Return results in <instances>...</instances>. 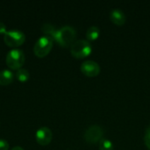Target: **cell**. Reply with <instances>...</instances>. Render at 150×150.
Segmentation results:
<instances>
[{"label": "cell", "mask_w": 150, "mask_h": 150, "mask_svg": "<svg viewBox=\"0 0 150 150\" xmlns=\"http://www.w3.org/2000/svg\"><path fill=\"white\" fill-rule=\"evenodd\" d=\"M14 79V74L10 69H3L0 71V85L5 86L11 83Z\"/></svg>", "instance_id": "10"}, {"label": "cell", "mask_w": 150, "mask_h": 150, "mask_svg": "<svg viewBox=\"0 0 150 150\" xmlns=\"http://www.w3.org/2000/svg\"><path fill=\"white\" fill-rule=\"evenodd\" d=\"M15 76L20 82H26L29 79V77H30V74H29L27 69H19L17 70V72L15 74Z\"/></svg>", "instance_id": "13"}, {"label": "cell", "mask_w": 150, "mask_h": 150, "mask_svg": "<svg viewBox=\"0 0 150 150\" xmlns=\"http://www.w3.org/2000/svg\"><path fill=\"white\" fill-rule=\"evenodd\" d=\"M91 50H92L91 44L89 42V40H76L70 46V53L72 56L78 59L88 56L91 53Z\"/></svg>", "instance_id": "3"}, {"label": "cell", "mask_w": 150, "mask_h": 150, "mask_svg": "<svg viewBox=\"0 0 150 150\" xmlns=\"http://www.w3.org/2000/svg\"><path fill=\"white\" fill-rule=\"evenodd\" d=\"M144 142L146 146L150 149V126L147 128L146 132H145V135H144Z\"/></svg>", "instance_id": "15"}, {"label": "cell", "mask_w": 150, "mask_h": 150, "mask_svg": "<svg viewBox=\"0 0 150 150\" xmlns=\"http://www.w3.org/2000/svg\"><path fill=\"white\" fill-rule=\"evenodd\" d=\"M11 150H24L21 147H18V146H17V147H14V148H12Z\"/></svg>", "instance_id": "18"}, {"label": "cell", "mask_w": 150, "mask_h": 150, "mask_svg": "<svg viewBox=\"0 0 150 150\" xmlns=\"http://www.w3.org/2000/svg\"><path fill=\"white\" fill-rule=\"evenodd\" d=\"M6 32V25L3 22H0V34H4Z\"/></svg>", "instance_id": "17"}, {"label": "cell", "mask_w": 150, "mask_h": 150, "mask_svg": "<svg viewBox=\"0 0 150 150\" xmlns=\"http://www.w3.org/2000/svg\"><path fill=\"white\" fill-rule=\"evenodd\" d=\"M25 40V35L19 30L7 31L4 34V41L5 45L10 47H18L24 44Z\"/></svg>", "instance_id": "5"}, {"label": "cell", "mask_w": 150, "mask_h": 150, "mask_svg": "<svg viewBox=\"0 0 150 150\" xmlns=\"http://www.w3.org/2000/svg\"><path fill=\"white\" fill-rule=\"evenodd\" d=\"M76 37V32L75 28L70 25H64L56 31L54 40L62 47H69L75 42Z\"/></svg>", "instance_id": "1"}, {"label": "cell", "mask_w": 150, "mask_h": 150, "mask_svg": "<svg viewBox=\"0 0 150 150\" xmlns=\"http://www.w3.org/2000/svg\"><path fill=\"white\" fill-rule=\"evenodd\" d=\"M99 33H100L99 28L96 25H92L88 28L86 32V38L88 39V40H95L98 37Z\"/></svg>", "instance_id": "12"}, {"label": "cell", "mask_w": 150, "mask_h": 150, "mask_svg": "<svg viewBox=\"0 0 150 150\" xmlns=\"http://www.w3.org/2000/svg\"><path fill=\"white\" fill-rule=\"evenodd\" d=\"M81 71L87 76L92 77V76H96L99 74L100 72V67L98 64V62L91 61V60H88L83 62L81 64Z\"/></svg>", "instance_id": "8"}, {"label": "cell", "mask_w": 150, "mask_h": 150, "mask_svg": "<svg viewBox=\"0 0 150 150\" xmlns=\"http://www.w3.org/2000/svg\"><path fill=\"white\" fill-rule=\"evenodd\" d=\"M52 138H53L52 131L47 127H42L39 128L38 131L36 132V135H35L36 142L38 144L41 146L48 145L51 142Z\"/></svg>", "instance_id": "7"}, {"label": "cell", "mask_w": 150, "mask_h": 150, "mask_svg": "<svg viewBox=\"0 0 150 150\" xmlns=\"http://www.w3.org/2000/svg\"><path fill=\"white\" fill-rule=\"evenodd\" d=\"M41 31L43 32V33H45L46 36L50 37L54 40V37L55 35V33H56L57 29H55V27L54 25H52L51 24L46 23L41 26Z\"/></svg>", "instance_id": "11"}, {"label": "cell", "mask_w": 150, "mask_h": 150, "mask_svg": "<svg viewBox=\"0 0 150 150\" xmlns=\"http://www.w3.org/2000/svg\"><path fill=\"white\" fill-rule=\"evenodd\" d=\"M25 61V54L22 50L18 48H13L10 50L6 54V58H5L6 65L11 69H16V70L22 69Z\"/></svg>", "instance_id": "2"}, {"label": "cell", "mask_w": 150, "mask_h": 150, "mask_svg": "<svg viewBox=\"0 0 150 150\" xmlns=\"http://www.w3.org/2000/svg\"><path fill=\"white\" fill-rule=\"evenodd\" d=\"M103 134L104 130L100 126L92 125L86 129L84 134V139L89 143H97L103 139Z\"/></svg>", "instance_id": "6"}, {"label": "cell", "mask_w": 150, "mask_h": 150, "mask_svg": "<svg viewBox=\"0 0 150 150\" xmlns=\"http://www.w3.org/2000/svg\"><path fill=\"white\" fill-rule=\"evenodd\" d=\"M113 144L108 139H102L99 142V149L100 150H113Z\"/></svg>", "instance_id": "14"}, {"label": "cell", "mask_w": 150, "mask_h": 150, "mask_svg": "<svg viewBox=\"0 0 150 150\" xmlns=\"http://www.w3.org/2000/svg\"><path fill=\"white\" fill-rule=\"evenodd\" d=\"M9 149V143L7 141L4 139H0V150H8Z\"/></svg>", "instance_id": "16"}, {"label": "cell", "mask_w": 150, "mask_h": 150, "mask_svg": "<svg viewBox=\"0 0 150 150\" xmlns=\"http://www.w3.org/2000/svg\"><path fill=\"white\" fill-rule=\"evenodd\" d=\"M110 18L112 23L122 25L126 22V15L120 9H112L110 13Z\"/></svg>", "instance_id": "9"}, {"label": "cell", "mask_w": 150, "mask_h": 150, "mask_svg": "<svg viewBox=\"0 0 150 150\" xmlns=\"http://www.w3.org/2000/svg\"><path fill=\"white\" fill-rule=\"evenodd\" d=\"M53 44H54V40L48 37V36H42L40 37L35 43L34 47H33V53L34 54L38 57V58H43L45 56H47L52 47H53Z\"/></svg>", "instance_id": "4"}]
</instances>
